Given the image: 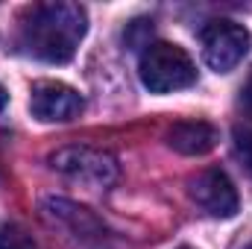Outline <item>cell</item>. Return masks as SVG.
Segmentation results:
<instances>
[{
	"mask_svg": "<svg viewBox=\"0 0 252 249\" xmlns=\"http://www.w3.org/2000/svg\"><path fill=\"white\" fill-rule=\"evenodd\" d=\"M85 9L76 3H41L21 18V47L50 64L73 59L85 35Z\"/></svg>",
	"mask_w": 252,
	"mask_h": 249,
	"instance_id": "obj_1",
	"label": "cell"
},
{
	"mask_svg": "<svg viewBox=\"0 0 252 249\" xmlns=\"http://www.w3.org/2000/svg\"><path fill=\"white\" fill-rule=\"evenodd\" d=\"M250 30L235 21H211L202 30V59L211 70L229 73L250 53Z\"/></svg>",
	"mask_w": 252,
	"mask_h": 249,
	"instance_id": "obj_4",
	"label": "cell"
},
{
	"mask_svg": "<svg viewBox=\"0 0 252 249\" xmlns=\"http://www.w3.org/2000/svg\"><path fill=\"white\" fill-rule=\"evenodd\" d=\"M30 112H32V118H38L44 124L73 121L82 112V97H79L76 88H70L64 82L41 79L30 91Z\"/></svg>",
	"mask_w": 252,
	"mask_h": 249,
	"instance_id": "obj_6",
	"label": "cell"
},
{
	"mask_svg": "<svg viewBox=\"0 0 252 249\" xmlns=\"http://www.w3.org/2000/svg\"><path fill=\"white\" fill-rule=\"evenodd\" d=\"M217 141H220V132L205 121H182L167 132L170 150L182 156H205L217 147Z\"/></svg>",
	"mask_w": 252,
	"mask_h": 249,
	"instance_id": "obj_7",
	"label": "cell"
},
{
	"mask_svg": "<svg viewBox=\"0 0 252 249\" xmlns=\"http://www.w3.org/2000/svg\"><path fill=\"white\" fill-rule=\"evenodd\" d=\"M247 249H252V244H250V247H247Z\"/></svg>",
	"mask_w": 252,
	"mask_h": 249,
	"instance_id": "obj_15",
	"label": "cell"
},
{
	"mask_svg": "<svg viewBox=\"0 0 252 249\" xmlns=\"http://www.w3.org/2000/svg\"><path fill=\"white\" fill-rule=\"evenodd\" d=\"M44 211L53 220L64 223L73 235H82V238H100L103 235V223L88 208H82V205H76L70 199H47L44 202Z\"/></svg>",
	"mask_w": 252,
	"mask_h": 249,
	"instance_id": "obj_8",
	"label": "cell"
},
{
	"mask_svg": "<svg viewBox=\"0 0 252 249\" xmlns=\"http://www.w3.org/2000/svg\"><path fill=\"white\" fill-rule=\"evenodd\" d=\"M0 249H38V244L32 241V235L24 226L6 223L0 226Z\"/></svg>",
	"mask_w": 252,
	"mask_h": 249,
	"instance_id": "obj_9",
	"label": "cell"
},
{
	"mask_svg": "<svg viewBox=\"0 0 252 249\" xmlns=\"http://www.w3.org/2000/svg\"><path fill=\"white\" fill-rule=\"evenodd\" d=\"M47 164L64 179H73L88 187H106L118 179V158L94 147H62L50 153Z\"/></svg>",
	"mask_w": 252,
	"mask_h": 249,
	"instance_id": "obj_3",
	"label": "cell"
},
{
	"mask_svg": "<svg viewBox=\"0 0 252 249\" xmlns=\"http://www.w3.org/2000/svg\"><path fill=\"white\" fill-rule=\"evenodd\" d=\"M6 100H9V97H6V88L0 85V112H3V106H6Z\"/></svg>",
	"mask_w": 252,
	"mask_h": 249,
	"instance_id": "obj_13",
	"label": "cell"
},
{
	"mask_svg": "<svg viewBox=\"0 0 252 249\" xmlns=\"http://www.w3.org/2000/svg\"><path fill=\"white\" fill-rule=\"evenodd\" d=\"M179 249H190V247H179Z\"/></svg>",
	"mask_w": 252,
	"mask_h": 249,
	"instance_id": "obj_14",
	"label": "cell"
},
{
	"mask_svg": "<svg viewBox=\"0 0 252 249\" xmlns=\"http://www.w3.org/2000/svg\"><path fill=\"white\" fill-rule=\"evenodd\" d=\"M150 32H153V21H132L129 24V32H126V44H132V47H150Z\"/></svg>",
	"mask_w": 252,
	"mask_h": 249,
	"instance_id": "obj_11",
	"label": "cell"
},
{
	"mask_svg": "<svg viewBox=\"0 0 252 249\" xmlns=\"http://www.w3.org/2000/svg\"><path fill=\"white\" fill-rule=\"evenodd\" d=\"M241 100H244L247 109H252V76H250V82L244 85V91H241Z\"/></svg>",
	"mask_w": 252,
	"mask_h": 249,
	"instance_id": "obj_12",
	"label": "cell"
},
{
	"mask_svg": "<svg viewBox=\"0 0 252 249\" xmlns=\"http://www.w3.org/2000/svg\"><path fill=\"white\" fill-rule=\"evenodd\" d=\"M141 82L144 88H150L153 94H170V91H182L196 82V64L179 44H167V41H153L138 64Z\"/></svg>",
	"mask_w": 252,
	"mask_h": 249,
	"instance_id": "obj_2",
	"label": "cell"
},
{
	"mask_svg": "<svg viewBox=\"0 0 252 249\" xmlns=\"http://www.w3.org/2000/svg\"><path fill=\"white\" fill-rule=\"evenodd\" d=\"M235 153H238V158L247 164V170L252 173V124L235 129Z\"/></svg>",
	"mask_w": 252,
	"mask_h": 249,
	"instance_id": "obj_10",
	"label": "cell"
},
{
	"mask_svg": "<svg viewBox=\"0 0 252 249\" xmlns=\"http://www.w3.org/2000/svg\"><path fill=\"white\" fill-rule=\"evenodd\" d=\"M188 193L208 217H217V220L235 217L241 205L238 190L223 170H202L199 176H193L188 182Z\"/></svg>",
	"mask_w": 252,
	"mask_h": 249,
	"instance_id": "obj_5",
	"label": "cell"
}]
</instances>
